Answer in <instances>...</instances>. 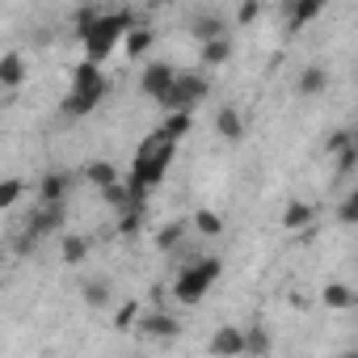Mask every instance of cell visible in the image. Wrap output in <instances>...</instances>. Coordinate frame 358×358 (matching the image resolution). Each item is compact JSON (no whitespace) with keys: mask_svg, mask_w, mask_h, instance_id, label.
Returning <instances> with one entry per match:
<instances>
[{"mask_svg":"<svg viewBox=\"0 0 358 358\" xmlns=\"http://www.w3.org/2000/svg\"><path fill=\"white\" fill-rule=\"evenodd\" d=\"M173 152H177V139L173 135H164V131H152L143 143H139V152H135V164H131V194L143 203L148 199V190L152 186H160L164 182V173H169V164H173Z\"/></svg>","mask_w":358,"mask_h":358,"instance_id":"6da1fadb","label":"cell"},{"mask_svg":"<svg viewBox=\"0 0 358 358\" xmlns=\"http://www.w3.org/2000/svg\"><path fill=\"white\" fill-rule=\"evenodd\" d=\"M224 274V262L220 257H203V262H190L182 274L173 278V295H177V303H186V308H194V303H203V295L215 287V278Z\"/></svg>","mask_w":358,"mask_h":358,"instance_id":"7a4b0ae2","label":"cell"},{"mask_svg":"<svg viewBox=\"0 0 358 358\" xmlns=\"http://www.w3.org/2000/svg\"><path fill=\"white\" fill-rule=\"evenodd\" d=\"M131 26H139V22H135V13H127V9H118V13H101L97 26L85 34V59H97V64H101V59L118 47V38H127Z\"/></svg>","mask_w":358,"mask_h":358,"instance_id":"3957f363","label":"cell"},{"mask_svg":"<svg viewBox=\"0 0 358 358\" xmlns=\"http://www.w3.org/2000/svg\"><path fill=\"white\" fill-rule=\"evenodd\" d=\"M211 93V85L203 80V76H190V72H177V80L156 97V106L160 110H194L203 97Z\"/></svg>","mask_w":358,"mask_h":358,"instance_id":"277c9868","label":"cell"},{"mask_svg":"<svg viewBox=\"0 0 358 358\" xmlns=\"http://www.w3.org/2000/svg\"><path fill=\"white\" fill-rule=\"evenodd\" d=\"M64 220H68V203H38V207L26 215V228L38 232V236H47V232H55Z\"/></svg>","mask_w":358,"mask_h":358,"instance_id":"5b68a950","label":"cell"},{"mask_svg":"<svg viewBox=\"0 0 358 358\" xmlns=\"http://www.w3.org/2000/svg\"><path fill=\"white\" fill-rule=\"evenodd\" d=\"M106 89H110V85H106ZM106 89H68V97H64V114H68V118H85V114H93V110L101 106Z\"/></svg>","mask_w":358,"mask_h":358,"instance_id":"8992f818","label":"cell"},{"mask_svg":"<svg viewBox=\"0 0 358 358\" xmlns=\"http://www.w3.org/2000/svg\"><path fill=\"white\" fill-rule=\"evenodd\" d=\"M110 80H106V72H101V64L97 59H80L72 72H68V89H106Z\"/></svg>","mask_w":358,"mask_h":358,"instance_id":"52a82bcc","label":"cell"},{"mask_svg":"<svg viewBox=\"0 0 358 358\" xmlns=\"http://www.w3.org/2000/svg\"><path fill=\"white\" fill-rule=\"evenodd\" d=\"M173 80H177V72H173L169 64H148V68H143V76H139V89H143V93L156 101V97H160V93H164Z\"/></svg>","mask_w":358,"mask_h":358,"instance_id":"ba28073f","label":"cell"},{"mask_svg":"<svg viewBox=\"0 0 358 358\" xmlns=\"http://www.w3.org/2000/svg\"><path fill=\"white\" fill-rule=\"evenodd\" d=\"M68 186H72L68 173H47L43 182H38V203H64L68 199Z\"/></svg>","mask_w":358,"mask_h":358,"instance_id":"9c48e42d","label":"cell"},{"mask_svg":"<svg viewBox=\"0 0 358 358\" xmlns=\"http://www.w3.org/2000/svg\"><path fill=\"white\" fill-rule=\"evenodd\" d=\"M207 350H211V354H245V333H241L236 324H224V329L211 337Z\"/></svg>","mask_w":358,"mask_h":358,"instance_id":"30bf717a","label":"cell"},{"mask_svg":"<svg viewBox=\"0 0 358 358\" xmlns=\"http://www.w3.org/2000/svg\"><path fill=\"white\" fill-rule=\"evenodd\" d=\"M320 299H324V308L345 312V308H354V303H358V291H354V287H345V282H329V287L320 291Z\"/></svg>","mask_w":358,"mask_h":358,"instance_id":"8fae6325","label":"cell"},{"mask_svg":"<svg viewBox=\"0 0 358 358\" xmlns=\"http://www.w3.org/2000/svg\"><path fill=\"white\" fill-rule=\"evenodd\" d=\"M329 5V0H291V9H287V22H291V30H303L320 9Z\"/></svg>","mask_w":358,"mask_h":358,"instance_id":"7c38bea8","label":"cell"},{"mask_svg":"<svg viewBox=\"0 0 358 358\" xmlns=\"http://www.w3.org/2000/svg\"><path fill=\"white\" fill-rule=\"evenodd\" d=\"M295 89H299L303 97H320V93L329 89V72L312 64V68H303V72H299V80H295Z\"/></svg>","mask_w":358,"mask_h":358,"instance_id":"4fadbf2b","label":"cell"},{"mask_svg":"<svg viewBox=\"0 0 358 358\" xmlns=\"http://www.w3.org/2000/svg\"><path fill=\"white\" fill-rule=\"evenodd\" d=\"M139 333L143 337H177V320L169 312H152V316L139 320Z\"/></svg>","mask_w":358,"mask_h":358,"instance_id":"5bb4252c","label":"cell"},{"mask_svg":"<svg viewBox=\"0 0 358 358\" xmlns=\"http://www.w3.org/2000/svg\"><path fill=\"white\" fill-rule=\"evenodd\" d=\"M26 80V59L17 55V51H9L5 59H0V85H5V89H17Z\"/></svg>","mask_w":358,"mask_h":358,"instance_id":"9a60e30c","label":"cell"},{"mask_svg":"<svg viewBox=\"0 0 358 358\" xmlns=\"http://www.w3.org/2000/svg\"><path fill=\"white\" fill-rule=\"evenodd\" d=\"M215 131H220L224 139H241V135H245V118H241V110H236V106H224V110L215 114Z\"/></svg>","mask_w":358,"mask_h":358,"instance_id":"2e32d148","label":"cell"},{"mask_svg":"<svg viewBox=\"0 0 358 358\" xmlns=\"http://www.w3.org/2000/svg\"><path fill=\"white\" fill-rule=\"evenodd\" d=\"M190 34H194L199 43L220 38V34H224V17H220V13H199V17H194V26H190Z\"/></svg>","mask_w":358,"mask_h":358,"instance_id":"e0dca14e","label":"cell"},{"mask_svg":"<svg viewBox=\"0 0 358 358\" xmlns=\"http://www.w3.org/2000/svg\"><path fill=\"white\" fill-rule=\"evenodd\" d=\"M148 47H152V30H148L143 22H139V26H131V30H127V38H122V51L135 59V55H148Z\"/></svg>","mask_w":358,"mask_h":358,"instance_id":"ac0fdd59","label":"cell"},{"mask_svg":"<svg viewBox=\"0 0 358 358\" xmlns=\"http://www.w3.org/2000/svg\"><path fill=\"white\" fill-rule=\"evenodd\" d=\"M228 55H232V43H228V34H220V38H207V43H203V64L220 68V64H228Z\"/></svg>","mask_w":358,"mask_h":358,"instance_id":"d6986e66","label":"cell"},{"mask_svg":"<svg viewBox=\"0 0 358 358\" xmlns=\"http://www.w3.org/2000/svg\"><path fill=\"white\" fill-rule=\"evenodd\" d=\"M190 110H164V122H160V131L164 135H173V139H182L186 131H190Z\"/></svg>","mask_w":358,"mask_h":358,"instance_id":"ffe728a7","label":"cell"},{"mask_svg":"<svg viewBox=\"0 0 358 358\" xmlns=\"http://www.w3.org/2000/svg\"><path fill=\"white\" fill-rule=\"evenodd\" d=\"M308 224H312V207H308V203H291V207L282 211V228H287V232H303Z\"/></svg>","mask_w":358,"mask_h":358,"instance_id":"44dd1931","label":"cell"},{"mask_svg":"<svg viewBox=\"0 0 358 358\" xmlns=\"http://www.w3.org/2000/svg\"><path fill=\"white\" fill-rule=\"evenodd\" d=\"M85 177H89L97 190H106V186H114V182H118V173H114V164H110V160H93V164L85 169Z\"/></svg>","mask_w":358,"mask_h":358,"instance_id":"7402d4cb","label":"cell"},{"mask_svg":"<svg viewBox=\"0 0 358 358\" xmlns=\"http://www.w3.org/2000/svg\"><path fill=\"white\" fill-rule=\"evenodd\" d=\"M85 257H89V236H76V232L64 236V262L68 266H80Z\"/></svg>","mask_w":358,"mask_h":358,"instance_id":"603a6c76","label":"cell"},{"mask_svg":"<svg viewBox=\"0 0 358 358\" xmlns=\"http://www.w3.org/2000/svg\"><path fill=\"white\" fill-rule=\"evenodd\" d=\"M80 291H85V303H89V308H101V303L110 299V282H106V278H89Z\"/></svg>","mask_w":358,"mask_h":358,"instance_id":"cb8c5ba5","label":"cell"},{"mask_svg":"<svg viewBox=\"0 0 358 358\" xmlns=\"http://www.w3.org/2000/svg\"><path fill=\"white\" fill-rule=\"evenodd\" d=\"M190 224H194L203 236H220V232H224V220H220L215 211H194V220H190Z\"/></svg>","mask_w":358,"mask_h":358,"instance_id":"d4e9b609","label":"cell"},{"mask_svg":"<svg viewBox=\"0 0 358 358\" xmlns=\"http://www.w3.org/2000/svg\"><path fill=\"white\" fill-rule=\"evenodd\" d=\"M270 350V333L262 329V324H249V333H245V354H266Z\"/></svg>","mask_w":358,"mask_h":358,"instance_id":"484cf974","label":"cell"},{"mask_svg":"<svg viewBox=\"0 0 358 358\" xmlns=\"http://www.w3.org/2000/svg\"><path fill=\"white\" fill-rule=\"evenodd\" d=\"M182 236H186V224H169V228H160L156 232V249H177V245H182Z\"/></svg>","mask_w":358,"mask_h":358,"instance_id":"4316f807","label":"cell"},{"mask_svg":"<svg viewBox=\"0 0 358 358\" xmlns=\"http://www.w3.org/2000/svg\"><path fill=\"white\" fill-rule=\"evenodd\" d=\"M22 182H17V177H5V182H0V207H13L17 199H22Z\"/></svg>","mask_w":358,"mask_h":358,"instance_id":"83f0119b","label":"cell"},{"mask_svg":"<svg viewBox=\"0 0 358 358\" xmlns=\"http://www.w3.org/2000/svg\"><path fill=\"white\" fill-rule=\"evenodd\" d=\"M139 324V303L131 299V303H122L118 308V316H114V329H135Z\"/></svg>","mask_w":358,"mask_h":358,"instance_id":"f1b7e54d","label":"cell"},{"mask_svg":"<svg viewBox=\"0 0 358 358\" xmlns=\"http://www.w3.org/2000/svg\"><path fill=\"white\" fill-rule=\"evenodd\" d=\"M262 17V0H245V5L236 9V26H253Z\"/></svg>","mask_w":358,"mask_h":358,"instance_id":"f546056e","label":"cell"},{"mask_svg":"<svg viewBox=\"0 0 358 358\" xmlns=\"http://www.w3.org/2000/svg\"><path fill=\"white\" fill-rule=\"evenodd\" d=\"M97 17H101V13H97V9H80V13H76V17H72V22H76V34H80V38H85V34H89V30H93V26H97Z\"/></svg>","mask_w":358,"mask_h":358,"instance_id":"4dcf8cb0","label":"cell"},{"mask_svg":"<svg viewBox=\"0 0 358 358\" xmlns=\"http://www.w3.org/2000/svg\"><path fill=\"white\" fill-rule=\"evenodd\" d=\"M139 220H143V207H131V211H122V224H118V232H122V236L139 232Z\"/></svg>","mask_w":358,"mask_h":358,"instance_id":"1f68e13d","label":"cell"},{"mask_svg":"<svg viewBox=\"0 0 358 358\" xmlns=\"http://www.w3.org/2000/svg\"><path fill=\"white\" fill-rule=\"evenodd\" d=\"M358 169V148L350 143L345 152H337V173H354Z\"/></svg>","mask_w":358,"mask_h":358,"instance_id":"d6a6232c","label":"cell"},{"mask_svg":"<svg viewBox=\"0 0 358 358\" xmlns=\"http://www.w3.org/2000/svg\"><path fill=\"white\" fill-rule=\"evenodd\" d=\"M350 143H354V135H350V131H333V135H329V152H333V156H337V152H345Z\"/></svg>","mask_w":358,"mask_h":358,"instance_id":"836d02e7","label":"cell"},{"mask_svg":"<svg viewBox=\"0 0 358 358\" xmlns=\"http://www.w3.org/2000/svg\"><path fill=\"white\" fill-rule=\"evenodd\" d=\"M337 224H358V203H354V199H345V203L337 207Z\"/></svg>","mask_w":358,"mask_h":358,"instance_id":"e575fe53","label":"cell"},{"mask_svg":"<svg viewBox=\"0 0 358 358\" xmlns=\"http://www.w3.org/2000/svg\"><path fill=\"white\" fill-rule=\"evenodd\" d=\"M350 135H354V148H358V127H354V131H350Z\"/></svg>","mask_w":358,"mask_h":358,"instance_id":"d590c367","label":"cell"},{"mask_svg":"<svg viewBox=\"0 0 358 358\" xmlns=\"http://www.w3.org/2000/svg\"><path fill=\"white\" fill-rule=\"evenodd\" d=\"M350 199H354V203H358V190H350Z\"/></svg>","mask_w":358,"mask_h":358,"instance_id":"8d00e7d4","label":"cell"}]
</instances>
